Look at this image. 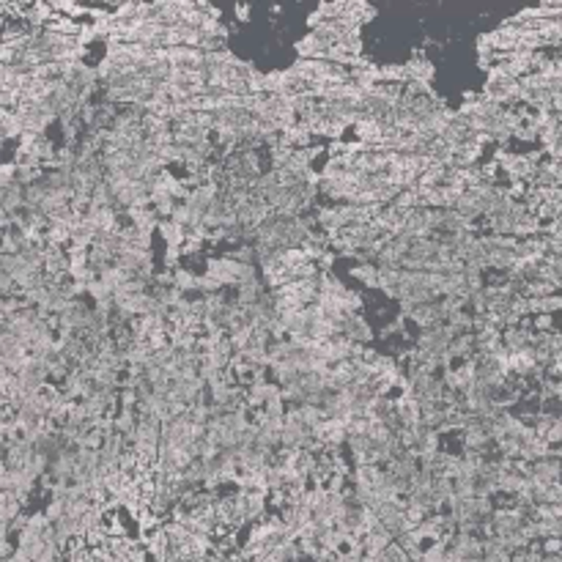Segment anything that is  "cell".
<instances>
[{
    "mask_svg": "<svg viewBox=\"0 0 562 562\" xmlns=\"http://www.w3.org/2000/svg\"><path fill=\"white\" fill-rule=\"evenodd\" d=\"M137 404H140V395H137L135 389H118V406H121V409L137 411Z\"/></svg>",
    "mask_w": 562,
    "mask_h": 562,
    "instance_id": "23",
    "label": "cell"
},
{
    "mask_svg": "<svg viewBox=\"0 0 562 562\" xmlns=\"http://www.w3.org/2000/svg\"><path fill=\"white\" fill-rule=\"evenodd\" d=\"M447 549L444 543H428L423 551V562H447Z\"/></svg>",
    "mask_w": 562,
    "mask_h": 562,
    "instance_id": "20",
    "label": "cell"
},
{
    "mask_svg": "<svg viewBox=\"0 0 562 562\" xmlns=\"http://www.w3.org/2000/svg\"><path fill=\"white\" fill-rule=\"evenodd\" d=\"M409 321L411 324H417V330H423V332H425V330H434L439 324H444V321H442V313H439V302L414 307L409 313Z\"/></svg>",
    "mask_w": 562,
    "mask_h": 562,
    "instance_id": "5",
    "label": "cell"
},
{
    "mask_svg": "<svg viewBox=\"0 0 562 562\" xmlns=\"http://www.w3.org/2000/svg\"><path fill=\"white\" fill-rule=\"evenodd\" d=\"M88 296L94 299V305H102V302H113V291L104 285L102 280L88 282Z\"/></svg>",
    "mask_w": 562,
    "mask_h": 562,
    "instance_id": "17",
    "label": "cell"
},
{
    "mask_svg": "<svg viewBox=\"0 0 562 562\" xmlns=\"http://www.w3.org/2000/svg\"><path fill=\"white\" fill-rule=\"evenodd\" d=\"M96 39H99V33H96L94 23H82V30H80V36H77V44L88 50V47H91V44L96 42Z\"/></svg>",
    "mask_w": 562,
    "mask_h": 562,
    "instance_id": "21",
    "label": "cell"
},
{
    "mask_svg": "<svg viewBox=\"0 0 562 562\" xmlns=\"http://www.w3.org/2000/svg\"><path fill=\"white\" fill-rule=\"evenodd\" d=\"M159 236L165 239L168 247H184L187 239H189L187 228L179 225V223H173V220H162V223H159Z\"/></svg>",
    "mask_w": 562,
    "mask_h": 562,
    "instance_id": "9",
    "label": "cell"
},
{
    "mask_svg": "<svg viewBox=\"0 0 562 562\" xmlns=\"http://www.w3.org/2000/svg\"><path fill=\"white\" fill-rule=\"evenodd\" d=\"M253 335H256V327H253V324H239V327H233V330H230L228 340L233 343L236 354H239V351H244V349L253 343Z\"/></svg>",
    "mask_w": 562,
    "mask_h": 562,
    "instance_id": "13",
    "label": "cell"
},
{
    "mask_svg": "<svg viewBox=\"0 0 562 562\" xmlns=\"http://www.w3.org/2000/svg\"><path fill=\"white\" fill-rule=\"evenodd\" d=\"M0 135H3L6 143H8V140H17V143H20V137L25 135V129L20 124V118L14 115V110H0Z\"/></svg>",
    "mask_w": 562,
    "mask_h": 562,
    "instance_id": "10",
    "label": "cell"
},
{
    "mask_svg": "<svg viewBox=\"0 0 562 562\" xmlns=\"http://www.w3.org/2000/svg\"><path fill=\"white\" fill-rule=\"evenodd\" d=\"M17 551H20V549H17V546H14V543H11V537H6V540H0V557H3V560H11V557H14V554H17Z\"/></svg>",
    "mask_w": 562,
    "mask_h": 562,
    "instance_id": "26",
    "label": "cell"
},
{
    "mask_svg": "<svg viewBox=\"0 0 562 562\" xmlns=\"http://www.w3.org/2000/svg\"><path fill=\"white\" fill-rule=\"evenodd\" d=\"M47 518H50L52 524H58V521H63L66 518V502H55L50 499V505H47Z\"/></svg>",
    "mask_w": 562,
    "mask_h": 562,
    "instance_id": "24",
    "label": "cell"
},
{
    "mask_svg": "<svg viewBox=\"0 0 562 562\" xmlns=\"http://www.w3.org/2000/svg\"><path fill=\"white\" fill-rule=\"evenodd\" d=\"M406 72H409V82H431L436 75V66L428 58H423V52L414 50L411 61L406 63Z\"/></svg>",
    "mask_w": 562,
    "mask_h": 562,
    "instance_id": "8",
    "label": "cell"
},
{
    "mask_svg": "<svg viewBox=\"0 0 562 562\" xmlns=\"http://www.w3.org/2000/svg\"><path fill=\"white\" fill-rule=\"evenodd\" d=\"M362 543H365V554H368V557H382L384 551L395 543V537H392V532H389L384 524H379Z\"/></svg>",
    "mask_w": 562,
    "mask_h": 562,
    "instance_id": "6",
    "label": "cell"
},
{
    "mask_svg": "<svg viewBox=\"0 0 562 562\" xmlns=\"http://www.w3.org/2000/svg\"><path fill=\"white\" fill-rule=\"evenodd\" d=\"M379 266L376 263H357V266H351V280L362 282V285H368V288H379Z\"/></svg>",
    "mask_w": 562,
    "mask_h": 562,
    "instance_id": "12",
    "label": "cell"
},
{
    "mask_svg": "<svg viewBox=\"0 0 562 562\" xmlns=\"http://www.w3.org/2000/svg\"><path fill=\"white\" fill-rule=\"evenodd\" d=\"M173 285L179 288L181 294H189V291H195V288H198V275L181 266V269H176V272H173Z\"/></svg>",
    "mask_w": 562,
    "mask_h": 562,
    "instance_id": "16",
    "label": "cell"
},
{
    "mask_svg": "<svg viewBox=\"0 0 562 562\" xmlns=\"http://www.w3.org/2000/svg\"><path fill=\"white\" fill-rule=\"evenodd\" d=\"M340 335H346L349 340H354L359 346H368L373 340V330L370 324L365 321V316H349L343 324H340Z\"/></svg>",
    "mask_w": 562,
    "mask_h": 562,
    "instance_id": "3",
    "label": "cell"
},
{
    "mask_svg": "<svg viewBox=\"0 0 562 562\" xmlns=\"http://www.w3.org/2000/svg\"><path fill=\"white\" fill-rule=\"evenodd\" d=\"M296 52H299V58H305V61H327L330 44H324L316 33H307L305 39L296 42Z\"/></svg>",
    "mask_w": 562,
    "mask_h": 562,
    "instance_id": "7",
    "label": "cell"
},
{
    "mask_svg": "<svg viewBox=\"0 0 562 562\" xmlns=\"http://www.w3.org/2000/svg\"><path fill=\"white\" fill-rule=\"evenodd\" d=\"M340 47L346 52H351L354 58H362V33L359 30H351V33H346L340 42H337Z\"/></svg>",
    "mask_w": 562,
    "mask_h": 562,
    "instance_id": "18",
    "label": "cell"
},
{
    "mask_svg": "<svg viewBox=\"0 0 562 562\" xmlns=\"http://www.w3.org/2000/svg\"><path fill=\"white\" fill-rule=\"evenodd\" d=\"M233 14H236L239 23H247V20H250V6H236Z\"/></svg>",
    "mask_w": 562,
    "mask_h": 562,
    "instance_id": "27",
    "label": "cell"
},
{
    "mask_svg": "<svg viewBox=\"0 0 562 562\" xmlns=\"http://www.w3.org/2000/svg\"><path fill=\"white\" fill-rule=\"evenodd\" d=\"M354 135H357V143L376 151L384 143V124L376 121V118H362L357 127H354Z\"/></svg>",
    "mask_w": 562,
    "mask_h": 562,
    "instance_id": "1",
    "label": "cell"
},
{
    "mask_svg": "<svg viewBox=\"0 0 562 562\" xmlns=\"http://www.w3.org/2000/svg\"><path fill=\"white\" fill-rule=\"evenodd\" d=\"M540 546H543V554H546V557H557V554H562V537L540 540Z\"/></svg>",
    "mask_w": 562,
    "mask_h": 562,
    "instance_id": "25",
    "label": "cell"
},
{
    "mask_svg": "<svg viewBox=\"0 0 562 562\" xmlns=\"http://www.w3.org/2000/svg\"><path fill=\"white\" fill-rule=\"evenodd\" d=\"M17 165L14 162H6L3 168H0V189H6V187H14L17 184Z\"/></svg>",
    "mask_w": 562,
    "mask_h": 562,
    "instance_id": "22",
    "label": "cell"
},
{
    "mask_svg": "<svg viewBox=\"0 0 562 562\" xmlns=\"http://www.w3.org/2000/svg\"><path fill=\"white\" fill-rule=\"evenodd\" d=\"M379 77H382V82H392V85H406V82H409L406 63H387V66H379Z\"/></svg>",
    "mask_w": 562,
    "mask_h": 562,
    "instance_id": "14",
    "label": "cell"
},
{
    "mask_svg": "<svg viewBox=\"0 0 562 562\" xmlns=\"http://www.w3.org/2000/svg\"><path fill=\"white\" fill-rule=\"evenodd\" d=\"M532 480L543 483V486L562 483V458L551 456V458H543L537 461V463H532Z\"/></svg>",
    "mask_w": 562,
    "mask_h": 562,
    "instance_id": "2",
    "label": "cell"
},
{
    "mask_svg": "<svg viewBox=\"0 0 562 562\" xmlns=\"http://www.w3.org/2000/svg\"><path fill=\"white\" fill-rule=\"evenodd\" d=\"M127 217L135 228L143 230V233H151V236H154V230H159V223H162V217L154 211V206H149V208L132 206V208H127Z\"/></svg>",
    "mask_w": 562,
    "mask_h": 562,
    "instance_id": "4",
    "label": "cell"
},
{
    "mask_svg": "<svg viewBox=\"0 0 562 562\" xmlns=\"http://www.w3.org/2000/svg\"><path fill=\"white\" fill-rule=\"evenodd\" d=\"M233 261H239V263H258V256H256V244H239V247H233L228 253Z\"/></svg>",
    "mask_w": 562,
    "mask_h": 562,
    "instance_id": "19",
    "label": "cell"
},
{
    "mask_svg": "<svg viewBox=\"0 0 562 562\" xmlns=\"http://www.w3.org/2000/svg\"><path fill=\"white\" fill-rule=\"evenodd\" d=\"M151 206H154V211H156L162 220H170L179 204H176V201H173L168 192H162V189H154V192H151Z\"/></svg>",
    "mask_w": 562,
    "mask_h": 562,
    "instance_id": "15",
    "label": "cell"
},
{
    "mask_svg": "<svg viewBox=\"0 0 562 562\" xmlns=\"http://www.w3.org/2000/svg\"><path fill=\"white\" fill-rule=\"evenodd\" d=\"M23 502H20V497L17 494H11V491H3L0 494V516H3V524H11L20 513H23Z\"/></svg>",
    "mask_w": 562,
    "mask_h": 562,
    "instance_id": "11",
    "label": "cell"
}]
</instances>
